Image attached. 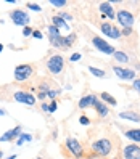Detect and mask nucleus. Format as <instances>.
<instances>
[{
    "label": "nucleus",
    "instance_id": "obj_1",
    "mask_svg": "<svg viewBox=\"0 0 140 159\" xmlns=\"http://www.w3.org/2000/svg\"><path fill=\"white\" fill-rule=\"evenodd\" d=\"M92 151L98 154V156H108L113 151V143H111L110 138H98L92 143Z\"/></svg>",
    "mask_w": 140,
    "mask_h": 159
},
{
    "label": "nucleus",
    "instance_id": "obj_2",
    "mask_svg": "<svg viewBox=\"0 0 140 159\" xmlns=\"http://www.w3.org/2000/svg\"><path fill=\"white\" fill-rule=\"evenodd\" d=\"M63 68H64V58L61 55H52V57L47 60V69H49V72L53 74V76L61 74Z\"/></svg>",
    "mask_w": 140,
    "mask_h": 159
},
{
    "label": "nucleus",
    "instance_id": "obj_3",
    "mask_svg": "<svg viewBox=\"0 0 140 159\" xmlns=\"http://www.w3.org/2000/svg\"><path fill=\"white\" fill-rule=\"evenodd\" d=\"M34 74V68H32V64H18V66L15 68L13 71V76H15V80L18 82H24L27 80L31 76Z\"/></svg>",
    "mask_w": 140,
    "mask_h": 159
},
{
    "label": "nucleus",
    "instance_id": "obj_4",
    "mask_svg": "<svg viewBox=\"0 0 140 159\" xmlns=\"http://www.w3.org/2000/svg\"><path fill=\"white\" fill-rule=\"evenodd\" d=\"M10 20L13 21V24L23 26V27L29 26V23H31L29 15H27L24 10H13V11H10Z\"/></svg>",
    "mask_w": 140,
    "mask_h": 159
},
{
    "label": "nucleus",
    "instance_id": "obj_5",
    "mask_svg": "<svg viewBox=\"0 0 140 159\" xmlns=\"http://www.w3.org/2000/svg\"><path fill=\"white\" fill-rule=\"evenodd\" d=\"M64 148H66V151H68L72 157H82V154H84L82 145L77 142L76 138H72V137L66 140V145H64Z\"/></svg>",
    "mask_w": 140,
    "mask_h": 159
},
{
    "label": "nucleus",
    "instance_id": "obj_6",
    "mask_svg": "<svg viewBox=\"0 0 140 159\" xmlns=\"http://www.w3.org/2000/svg\"><path fill=\"white\" fill-rule=\"evenodd\" d=\"M92 45L95 47L97 50H100L101 53H105V55H113L114 53V47L110 45L106 40H103L98 35H92Z\"/></svg>",
    "mask_w": 140,
    "mask_h": 159
},
{
    "label": "nucleus",
    "instance_id": "obj_7",
    "mask_svg": "<svg viewBox=\"0 0 140 159\" xmlns=\"http://www.w3.org/2000/svg\"><path fill=\"white\" fill-rule=\"evenodd\" d=\"M116 20H118V23L123 27H130V29H132V26H134V15L130 13L129 10H119L118 15H116Z\"/></svg>",
    "mask_w": 140,
    "mask_h": 159
},
{
    "label": "nucleus",
    "instance_id": "obj_8",
    "mask_svg": "<svg viewBox=\"0 0 140 159\" xmlns=\"http://www.w3.org/2000/svg\"><path fill=\"white\" fill-rule=\"evenodd\" d=\"M114 74L123 79V80H135V71L134 69H129V68H121V66H114L113 68Z\"/></svg>",
    "mask_w": 140,
    "mask_h": 159
},
{
    "label": "nucleus",
    "instance_id": "obj_9",
    "mask_svg": "<svg viewBox=\"0 0 140 159\" xmlns=\"http://www.w3.org/2000/svg\"><path fill=\"white\" fill-rule=\"evenodd\" d=\"M13 97L18 103H23V105H27V106H34L35 103V97L29 92H16Z\"/></svg>",
    "mask_w": 140,
    "mask_h": 159
},
{
    "label": "nucleus",
    "instance_id": "obj_10",
    "mask_svg": "<svg viewBox=\"0 0 140 159\" xmlns=\"http://www.w3.org/2000/svg\"><path fill=\"white\" fill-rule=\"evenodd\" d=\"M101 32H103L105 35H108V37H111V39H121V37H123L118 27L110 24V23H101Z\"/></svg>",
    "mask_w": 140,
    "mask_h": 159
},
{
    "label": "nucleus",
    "instance_id": "obj_11",
    "mask_svg": "<svg viewBox=\"0 0 140 159\" xmlns=\"http://www.w3.org/2000/svg\"><path fill=\"white\" fill-rule=\"evenodd\" d=\"M124 157L126 159H140V146L137 143H132V145H127L124 148Z\"/></svg>",
    "mask_w": 140,
    "mask_h": 159
},
{
    "label": "nucleus",
    "instance_id": "obj_12",
    "mask_svg": "<svg viewBox=\"0 0 140 159\" xmlns=\"http://www.w3.org/2000/svg\"><path fill=\"white\" fill-rule=\"evenodd\" d=\"M21 125H16L15 129H10V130H7V132L0 137V143H5V142H12L13 138H16V137H20L23 132H21Z\"/></svg>",
    "mask_w": 140,
    "mask_h": 159
},
{
    "label": "nucleus",
    "instance_id": "obj_13",
    "mask_svg": "<svg viewBox=\"0 0 140 159\" xmlns=\"http://www.w3.org/2000/svg\"><path fill=\"white\" fill-rule=\"evenodd\" d=\"M47 31H49V37H50V43H52V47H55L57 48L58 47V42H60V39H61V32H60V29H57L55 26H49L47 27Z\"/></svg>",
    "mask_w": 140,
    "mask_h": 159
},
{
    "label": "nucleus",
    "instance_id": "obj_14",
    "mask_svg": "<svg viewBox=\"0 0 140 159\" xmlns=\"http://www.w3.org/2000/svg\"><path fill=\"white\" fill-rule=\"evenodd\" d=\"M97 101H98L97 95H93V93H89V95H86V97H82V98L79 100V108H81V109H86V108H90V106H93V105H95Z\"/></svg>",
    "mask_w": 140,
    "mask_h": 159
},
{
    "label": "nucleus",
    "instance_id": "obj_15",
    "mask_svg": "<svg viewBox=\"0 0 140 159\" xmlns=\"http://www.w3.org/2000/svg\"><path fill=\"white\" fill-rule=\"evenodd\" d=\"M100 11H101V15H103V18L108 16L110 20H114L116 18V13H114V10H113V7H111L110 2H101L100 3Z\"/></svg>",
    "mask_w": 140,
    "mask_h": 159
},
{
    "label": "nucleus",
    "instance_id": "obj_16",
    "mask_svg": "<svg viewBox=\"0 0 140 159\" xmlns=\"http://www.w3.org/2000/svg\"><path fill=\"white\" fill-rule=\"evenodd\" d=\"M74 40H76V34H68L66 37L61 35V39H60V42H58L57 48H69V47L74 43Z\"/></svg>",
    "mask_w": 140,
    "mask_h": 159
},
{
    "label": "nucleus",
    "instance_id": "obj_17",
    "mask_svg": "<svg viewBox=\"0 0 140 159\" xmlns=\"http://www.w3.org/2000/svg\"><path fill=\"white\" fill-rule=\"evenodd\" d=\"M119 117L126 120H132V122H140V114L135 113V111H124V113L119 114Z\"/></svg>",
    "mask_w": 140,
    "mask_h": 159
},
{
    "label": "nucleus",
    "instance_id": "obj_18",
    "mask_svg": "<svg viewBox=\"0 0 140 159\" xmlns=\"http://www.w3.org/2000/svg\"><path fill=\"white\" fill-rule=\"evenodd\" d=\"M52 26H55L57 29H64V31H69V26L66 21H63L61 18L57 15V16H52Z\"/></svg>",
    "mask_w": 140,
    "mask_h": 159
},
{
    "label": "nucleus",
    "instance_id": "obj_19",
    "mask_svg": "<svg viewBox=\"0 0 140 159\" xmlns=\"http://www.w3.org/2000/svg\"><path fill=\"white\" fill-rule=\"evenodd\" d=\"M93 108H95V111H97V114H98L100 117H105V116H108V113H110V109H108V106L105 105L103 101H97L95 105H93Z\"/></svg>",
    "mask_w": 140,
    "mask_h": 159
},
{
    "label": "nucleus",
    "instance_id": "obj_20",
    "mask_svg": "<svg viewBox=\"0 0 140 159\" xmlns=\"http://www.w3.org/2000/svg\"><path fill=\"white\" fill-rule=\"evenodd\" d=\"M124 135H126L129 140H132V142L140 143V129H129V130H126Z\"/></svg>",
    "mask_w": 140,
    "mask_h": 159
},
{
    "label": "nucleus",
    "instance_id": "obj_21",
    "mask_svg": "<svg viewBox=\"0 0 140 159\" xmlns=\"http://www.w3.org/2000/svg\"><path fill=\"white\" fill-rule=\"evenodd\" d=\"M113 57H114V60H116V61H119V63H124V64H127V63L130 61L129 55H127V53H124V52H119V50H114Z\"/></svg>",
    "mask_w": 140,
    "mask_h": 159
},
{
    "label": "nucleus",
    "instance_id": "obj_22",
    "mask_svg": "<svg viewBox=\"0 0 140 159\" xmlns=\"http://www.w3.org/2000/svg\"><path fill=\"white\" fill-rule=\"evenodd\" d=\"M100 98H101V101H103V103H108V105H111V106H116L118 105L116 98H113V95H110L108 92H101L100 93Z\"/></svg>",
    "mask_w": 140,
    "mask_h": 159
},
{
    "label": "nucleus",
    "instance_id": "obj_23",
    "mask_svg": "<svg viewBox=\"0 0 140 159\" xmlns=\"http://www.w3.org/2000/svg\"><path fill=\"white\" fill-rule=\"evenodd\" d=\"M89 71H90L92 76H95V77H105V76H106L105 71H101V69H98V68H95V66H89Z\"/></svg>",
    "mask_w": 140,
    "mask_h": 159
},
{
    "label": "nucleus",
    "instance_id": "obj_24",
    "mask_svg": "<svg viewBox=\"0 0 140 159\" xmlns=\"http://www.w3.org/2000/svg\"><path fill=\"white\" fill-rule=\"evenodd\" d=\"M49 3L55 8H63V7H66V0H50Z\"/></svg>",
    "mask_w": 140,
    "mask_h": 159
},
{
    "label": "nucleus",
    "instance_id": "obj_25",
    "mask_svg": "<svg viewBox=\"0 0 140 159\" xmlns=\"http://www.w3.org/2000/svg\"><path fill=\"white\" fill-rule=\"evenodd\" d=\"M26 7L29 8V10H32V11H40L42 10V7L39 3H32V2H26Z\"/></svg>",
    "mask_w": 140,
    "mask_h": 159
},
{
    "label": "nucleus",
    "instance_id": "obj_26",
    "mask_svg": "<svg viewBox=\"0 0 140 159\" xmlns=\"http://www.w3.org/2000/svg\"><path fill=\"white\" fill-rule=\"evenodd\" d=\"M24 140H26V142H31L32 137H31V135H27V134H21V137L18 138V145H23V143H24Z\"/></svg>",
    "mask_w": 140,
    "mask_h": 159
},
{
    "label": "nucleus",
    "instance_id": "obj_27",
    "mask_svg": "<svg viewBox=\"0 0 140 159\" xmlns=\"http://www.w3.org/2000/svg\"><path fill=\"white\" fill-rule=\"evenodd\" d=\"M58 93H60V90H49V92H47V98H50V100L53 101L55 97H57Z\"/></svg>",
    "mask_w": 140,
    "mask_h": 159
},
{
    "label": "nucleus",
    "instance_id": "obj_28",
    "mask_svg": "<svg viewBox=\"0 0 140 159\" xmlns=\"http://www.w3.org/2000/svg\"><path fill=\"white\" fill-rule=\"evenodd\" d=\"M32 27L31 26H26V27H23V35L24 37H29V35H32Z\"/></svg>",
    "mask_w": 140,
    "mask_h": 159
},
{
    "label": "nucleus",
    "instance_id": "obj_29",
    "mask_svg": "<svg viewBox=\"0 0 140 159\" xmlns=\"http://www.w3.org/2000/svg\"><path fill=\"white\" fill-rule=\"evenodd\" d=\"M57 108H58V103L53 100L50 105H49V113H55V111H57Z\"/></svg>",
    "mask_w": 140,
    "mask_h": 159
},
{
    "label": "nucleus",
    "instance_id": "obj_30",
    "mask_svg": "<svg viewBox=\"0 0 140 159\" xmlns=\"http://www.w3.org/2000/svg\"><path fill=\"white\" fill-rule=\"evenodd\" d=\"M58 16L61 18V20H63V21H69V20H72V16H71L69 13H64V11H61V13H60Z\"/></svg>",
    "mask_w": 140,
    "mask_h": 159
},
{
    "label": "nucleus",
    "instance_id": "obj_31",
    "mask_svg": "<svg viewBox=\"0 0 140 159\" xmlns=\"http://www.w3.org/2000/svg\"><path fill=\"white\" fill-rule=\"evenodd\" d=\"M79 122H81L82 125H89V124H90V119H89L87 116H81V117H79Z\"/></svg>",
    "mask_w": 140,
    "mask_h": 159
},
{
    "label": "nucleus",
    "instance_id": "obj_32",
    "mask_svg": "<svg viewBox=\"0 0 140 159\" xmlns=\"http://www.w3.org/2000/svg\"><path fill=\"white\" fill-rule=\"evenodd\" d=\"M69 60H71L72 63H74V61H79V60H81V53H72Z\"/></svg>",
    "mask_w": 140,
    "mask_h": 159
},
{
    "label": "nucleus",
    "instance_id": "obj_33",
    "mask_svg": "<svg viewBox=\"0 0 140 159\" xmlns=\"http://www.w3.org/2000/svg\"><path fill=\"white\" fill-rule=\"evenodd\" d=\"M132 34V29H130V27H124L123 31H121V35H130Z\"/></svg>",
    "mask_w": 140,
    "mask_h": 159
},
{
    "label": "nucleus",
    "instance_id": "obj_34",
    "mask_svg": "<svg viewBox=\"0 0 140 159\" xmlns=\"http://www.w3.org/2000/svg\"><path fill=\"white\" fill-rule=\"evenodd\" d=\"M132 87H134V89H135V90H137V92L140 93V79H135V80H134Z\"/></svg>",
    "mask_w": 140,
    "mask_h": 159
},
{
    "label": "nucleus",
    "instance_id": "obj_35",
    "mask_svg": "<svg viewBox=\"0 0 140 159\" xmlns=\"http://www.w3.org/2000/svg\"><path fill=\"white\" fill-rule=\"evenodd\" d=\"M32 37L34 39H42V32L40 31H32Z\"/></svg>",
    "mask_w": 140,
    "mask_h": 159
},
{
    "label": "nucleus",
    "instance_id": "obj_36",
    "mask_svg": "<svg viewBox=\"0 0 140 159\" xmlns=\"http://www.w3.org/2000/svg\"><path fill=\"white\" fill-rule=\"evenodd\" d=\"M37 97H39V100H45V98H47V93H44V92H39V93H37Z\"/></svg>",
    "mask_w": 140,
    "mask_h": 159
},
{
    "label": "nucleus",
    "instance_id": "obj_37",
    "mask_svg": "<svg viewBox=\"0 0 140 159\" xmlns=\"http://www.w3.org/2000/svg\"><path fill=\"white\" fill-rule=\"evenodd\" d=\"M42 109L45 111V113H49V105H47V103H44V105H42Z\"/></svg>",
    "mask_w": 140,
    "mask_h": 159
},
{
    "label": "nucleus",
    "instance_id": "obj_38",
    "mask_svg": "<svg viewBox=\"0 0 140 159\" xmlns=\"http://www.w3.org/2000/svg\"><path fill=\"white\" fill-rule=\"evenodd\" d=\"M7 159H16V154H13V156H10V157H7Z\"/></svg>",
    "mask_w": 140,
    "mask_h": 159
},
{
    "label": "nucleus",
    "instance_id": "obj_39",
    "mask_svg": "<svg viewBox=\"0 0 140 159\" xmlns=\"http://www.w3.org/2000/svg\"><path fill=\"white\" fill-rule=\"evenodd\" d=\"M2 50H3V45H2V43H0V53H2Z\"/></svg>",
    "mask_w": 140,
    "mask_h": 159
},
{
    "label": "nucleus",
    "instance_id": "obj_40",
    "mask_svg": "<svg viewBox=\"0 0 140 159\" xmlns=\"http://www.w3.org/2000/svg\"><path fill=\"white\" fill-rule=\"evenodd\" d=\"M2 156H3V153H2V151H0V159H2Z\"/></svg>",
    "mask_w": 140,
    "mask_h": 159
},
{
    "label": "nucleus",
    "instance_id": "obj_41",
    "mask_svg": "<svg viewBox=\"0 0 140 159\" xmlns=\"http://www.w3.org/2000/svg\"><path fill=\"white\" fill-rule=\"evenodd\" d=\"M113 159H118V157H113Z\"/></svg>",
    "mask_w": 140,
    "mask_h": 159
}]
</instances>
